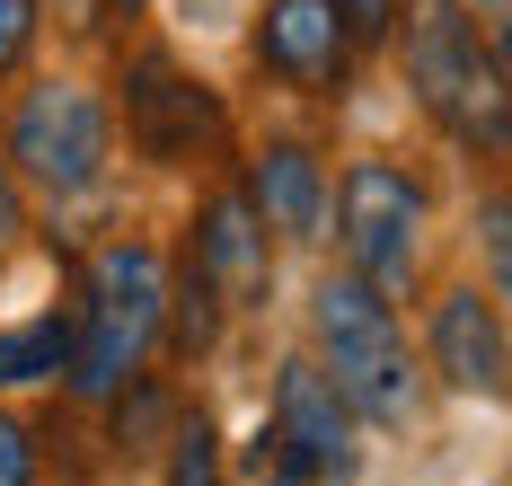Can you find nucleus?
<instances>
[{
    "instance_id": "nucleus-1",
    "label": "nucleus",
    "mask_w": 512,
    "mask_h": 486,
    "mask_svg": "<svg viewBox=\"0 0 512 486\" xmlns=\"http://www.w3.org/2000/svg\"><path fill=\"white\" fill-rule=\"evenodd\" d=\"M309 345H318V372L345 389V407H354L362 425L407 433L424 416V380H415L407 327H398V310L362 274H327L309 292Z\"/></svg>"
},
{
    "instance_id": "nucleus-2",
    "label": "nucleus",
    "mask_w": 512,
    "mask_h": 486,
    "mask_svg": "<svg viewBox=\"0 0 512 486\" xmlns=\"http://www.w3.org/2000/svg\"><path fill=\"white\" fill-rule=\"evenodd\" d=\"M159 310H168V266H159L151 239H106L89 274H80V319H71V398L106 407L124 380H142L159 345Z\"/></svg>"
},
{
    "instance_id": "nucleus-3",
    "label": "nucleus",
    "mask_w": 512,
    "mask_h": 486,
    "mask_svg": "<svg viewBox=\"0 0 512 486\" xmlns=\"http://www.w3.org/2000/svg\"><path fill=\"white\" fill-rule=\"evenodd\" d=\"M407 80L442 133H460L468 151H504V54L460 0H415Z\"/></svg>"
},
{
    "instance_id": "nucleus-4",
    "label": "nucleus",
    "mask_w": 512,
    "mask_h": 486,
    "mask_svg": "<svg viewBox=\"0 0 512 486\" xmlns=\"http://www.w3.org/2000/svg\"><path fill=\"white\" fill-rule=\"evenodd\" d=\"M424 221H433V195L424 177L389 160H354L345 186H336V239H345V274H362L380 301H407L415 274H424Z\"/></svg>"
},
{
    "instance_id": "nucleus-5",
    "label": "nucleus",
    "mask_w": 512,
    "mask_h": 486,
    "mask_svg": "<svg viewBox=\"0 0 512 486\" xmlns=\"http://www.w3.org/2000/svg\"><path fill=\"white\" fill-rule=\"evenodd\" d=\"M106 151H115V124H106L98 89H80V80H36L18 115H9V177L18 186H36L53 204H71V195H89L106 177Z\"/></svg>"
},
{
    "instance_id": "nucleus-6",
    "label": "nucleus",
    "mask_w": 512,
    "mask_h": 486,
    "mask_svg": "<svg viewBox=\"0 0 512 486\" xmlns=\"http://www.w3.org/2000/svg\"><path fill=\"white\" fill-rule=\"evenodd\" d=\"M124 142L142 160H159V168H195V160H212L230 142V107L177 54L142 45V54L124 62Z\"/></svg>"
},
{
    "instance_id": "nucleus-7",
    "label": "nucleus",
    "mask_w": 512,
    "mask_h": 486,
    "mask_svg": "<svg viewBox=\"0 0 512 486\" xmlns=\"http://www.w3.org/2000/svg\"><path fill=\"white\" fill-rule=\"evenodd\" d=\"M265 442H274L309 486H345V478L362 469V416L345 407V389L318 372V354H292V363L274 372Z\"/></svg>"
},
{
    "instance_id": "nucleus-8",
    "label": "nucleus",
    "mask_w": 512,
    "mask_h": 486,
    "mask_svg": "<svg viewBox=\"0 0 512 486\" xmlns=\"http://www.w3.org/2000/svg\"><path fill=\"white\" fill-rule=\"evenodd\" d=\"M248 54H256L265 80H283V89H301V98H345L354 36H345V9H336V0H265Z\"/></svg>"
},
{
    "instance_id": "nucleus-9",
    "label": "nucleus",
    "mask_w": 512,
    "mask_h": 486,
    "mask_svg": "<svg viewBox=\"0 0 512 486\" xmlns=\"http://www.w3.org/2000/svg\"><path fill=\"white\" fill-rule=\"evenodd\" d=\"M424 363L442 372V389L460 398H504L512 389V336H504V292L486 283H451L433 301V327H424Z\"/></svg>"
},
{
    "instance_id": "nucleus-10",
    "label": "nucleus",
    "mask_w": 512,
    "mask_h": 486,
    "mask_svg": "<svg viewBox=\"0 0 512 486\" xmlns=\"http://www.w3.org/2000/svg\"><path fill=\"white\" fill-rule=\"evenodd\" d=\"M186 257L204 266V283L230 301V310H265V292H274V230L256 221L248 195H212L204 213H195Z\"/></svg>"
},
{
    "instance_id": "nucleus-11",
    "label": "nucleus",
    "mask_w": 512,
    "mask_h": 486,
    "mask_svg": "<svg viewBox=\"0 0 512 486\" xmlns=\"http://www.w3.org/2000/svg\"><path fill=\"white\" fill-rule=\"evenodd\" d=\"M256 204V221L274 230V239H292V248H309V239H327V160L309 151V142H265L248 160V186H239Z\"/></svg>"
},
{
    "instance_id": "nucleus-12",
    "label": "nucleus",
    "mask_w": 512,
    "mask_h": 486,
    "mask_svg": "<svg viewBox=\"0 0 512 486\" xmlns=\"http://www.w3.org/2000/svg\"><path fill=\"white\" fill-rule=\"evenodd\" d=\"M221 327H230V301L204 283V266H195V257H177V266H168V310H159V336L195 363V354H212V345H221Z\"/></svg>"
},
{
    "instance_id": "nucleus-13",
    "label": "nucleus",
    "mask_w": 512,
    "mask_h": 486,
    "mask_svg": "<svg viewBox=\"0 0 512 486\" xmlns=\"http://www.w3.org/2000/svg\"><path fill=\"white\" fill-rule=\"evenodd\" d=\"M71 363V319H18L0 327V389H36V380H53Z\"/></svg>"
},
{
    "instance_id": "nucleus-14",
    "label": "nucleus",
    "mask_w": 512,
    "mask_h": 486,
    "mask_svg": "<svg viewBox=\"0 0 512 486\" xmlns=\"http://www.w3.org/2000/svg\"><path fill=\"white\" fill-rule=\"evenodd\" d=\"M168 486H230V460H221L212 407H186V416H168Z\"/></svg>"
},
{
    "instance_id": "nucleus-15",
    "label": "nucleus",
    "mask_w": 512,
    "mask_h": 486,
    "mask_svg": "<svg viewBox=\"0 0 512 486\" xmlns=\"http://www.w3.org/2000/svg\"><path fill=\"white\" fill-rule=\"evenodd\" d=\"M336 9H345V36H354V54H362V45H389L398 36V9L407 0H336Z\"/></svg>"
},
{
    "instance_id": "nucleus-16",
    "label": "nucleus",
    "mask_w": 512,
    "mask_h": 486,
    "mask_svg": "<svg viewBox=\"0 0 512 486\" xmlns=\"http://www.w3.org/2000/svg\"><path fill=\"white\" fill-rule=\"evenodd\" d=\"M0 486H36V433L0 407Z\"/></svg>"
},
{
    "instance_id": "nucleus-17",
    "label": "nucleus",
    "mask_w": 512,
    "mask_h": 486,
    "mask_svg": "<svg viewBox=\"0 0 512 486\" xmlns=\"http://www.w3.org/2000/svg\"><path fill=\"white\" fill-rule=\"evenodd\" d=\"M27 45H36V0H0V80L27 62Z\"/></svg>"
},
{
    "instance_id": "nucleus-18",
    "label": "nucleus",
    "mask_w": 512,
    "mask_h": 486,
    "mask_svg": "<svg viewBox=\"0 0 512 486\" xmlns=\"http://www.w3.org/2000/svg\"><path fill=\"white\" fill-rule=\"evenodd\" d=\"M18 230H27V195H18V177H9V160H0V266H9Z\"/></svg>"
},
{
    "instance_id": "nucleus-19",
    "label": "nucleus",
    "mask_w": 512,
    "mask_h": 486,
    "mask_svg": "<svg viewBox=\"0 0 512 486\" xmlns=\"http://www.w3.org/2000/svg\"><path fill=\"white\" fill-rule=\"evenodd\" d=\"M460 9L477 18V27H486V36H495V27H504V9H512V0H460Z\"/></svg>"
}]
</instances>
